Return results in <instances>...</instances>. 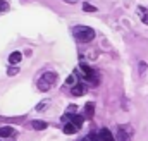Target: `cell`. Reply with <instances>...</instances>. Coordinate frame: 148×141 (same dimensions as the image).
<instances>
[{
  "instance_id": "cell-7",
  "label": "cell",
  "mask_w": 148,
  "mask_h": 141,
  "mask_svg": "<svg viewBox=\"0 0 148 141\" xmlns=\"http://www.w3.org/2000/svg\"><path fill=\"white\" fill-rule=\"evenodd\" d=\"M98 140L100 141H115V138H114V134H112L107 127H103V129L98 133Z\"/></svg>"
},
{
  "instance_id": "cell-14",
  "label": "cell",
  "mask_w": 148,
  "mask_h": 141,
  "mask_svg": "<svg viewBox=\"0 0 148 141\" xmlns=\"http://www.w3.org/2000/svg\"><path fill=\"white\" fill-rule=\"evenodd\" d=\"M83 10H84V12H97L98 9H97L95 5H91V3H86V2H84V3H83Z\"/></svg>"
},
{
  "instance_id": "cell-2",
  "label": "cell",
  "mask_w": 148,
  "mask_h": 141,
  "mask_svg": "<svg viewBox=\"0 0 148 141\" xmlns=\"http://www.w3.org/2000/svg\"><path fill=\"white\" fill-rule=\"evenodd\" d=\"M55 81H57V74L55 72H45V74H41V77L38 79V88H40V91H48L53 84H55Z\"/></svg>"
},
{
  "instance_id": "cell-17",
  "label": "cell",
  "mask_w": 148,
  "mask_h": 141,
  "mask_svg": "<svg viewBox=\"0 0 148 141\" xmlns=\"http://www.w3.org/2000/svg\"><path fill=\"white\" fill-rule=\"evenodd\" d=\"M17 72H19V69H17V67H12V66L7 69V74H9V76H12V74H17Z\"/></svg>"
},
{
  "instance_id": "cell-10",
  "label": "cell",
  "mask_w": 148,
  "mask_h": 141,
  "mask_svg": "<svg viewBox=\"0 0 148 141\" xmlns=\"http://www.w3.org/2000/svg\"><path fill=\"white\" fill-rule=\"evenodd\" d=\"M138 14H140V19L148 26V10H147V7H141V5H140V7H138Z\"/></svg>"
},
{
  "instance_id": "cell-9",
  "label": "cell",
  "mask_w": 148,
  "mask_h": 141,
  "mask_svg": "<svg viewBox=\"0 0 148 141\" xmlns=\"http://www.w3.org/2000/svg\"><path fill=\"white\" fill-rule=\"evenodd\" d=\"M93 114H95V103H93V102H88V103L84 105V117H86V119H91Z\"/></svg>"
},
{
  "instance_id": "cell-18",
  "label": "cell",
  "mask_w": 148,
  "mask_h": 141,
  "mask_svg": "<svg viewBox=\"0 0 148 141\" xmlns=\"http://www.w3.org/2000/svg\"><path fill=\"white\" fill-rule=\"evenodd\" d=\"M74 112H76V105H71L69 108H67V112H66V114H74Z\"/></svg>"
},
{
  "instance_id": "cell-12",
  "label": "cell",
  "mask_w": 148,
  "mask_h": 141,
  "mask_svg": "<svg viewBox=\"0 0 148 141\" xmlns=\"http://www.w3.org/2000/svg\"><path fill=\"white\" fill-rule=\"evenodd\" d=\"M76 131H77V127H76L74 124H66V126H64V133H66V134H74Z\"/></svg>"
},
{
  "instance_id": "cell-4",
  "label": "cell",
  "mask_w": 148,
  "mask_h": 141,
  "mask_svg": "<svg viewBox=\"0 0 148 141\" xmlns=\"http://www.w3.org/2000/svg\"><path fill=\"white\" fill-rule=\"evenodd\" d=\"M131 127L127 126H119L117 134H115V141H131Z\"/></svg>"
},
{
  "instance_id": "cell-20",
  "label": "cell",
  "mask_w": 148,
  "mask_h": 141,
  "mask_svg": "<svg viewBox=\"0 0 148 141\" xmlns=\"http://www.w3.org/2000/svg\"><path fill=\"white\" fill-rule=\"evenodd\" d=\"M64 2H67V3H77L79 0H64Z\"/></svg>"
},
{
  "instance_id": "cell-8",
  "label": "cell",
  "mask_w": 148,
  "mask_h": 141,
  "mask_svg": "<svg viewBox=\"0 0 148 141\" xmlns=\"http://www.w3.org/2000/svg\"><path fill=\"white\" fill-rule=\"evenodd\" d=\"M16 134V129L10 127V126H5V127H0V138H10Z\"/></svg>"
},
{
  "instance_id": "cell-1",
  "label": "cell",
  "mask_w": 148,
  "mask_h": 141,
  "mask_svg": "<svg viewBox=\"0 0 148 141\" xmlns=\"http://www.w3.org/2000/svg\"><path fill=\"white\" fill-rule=\"evenodd\" d=\"M73 35L76 36L77 41L81 43H88L95 38V29L90 26H74L73 28Z\"/></svg>"
},
{
  "instance_id": "cell-13",
  "label": "cell",
  "mask_w": 148,
  "mask_h": 141,
  "mask_svg": "<svg viewBox=\"0 0 148 141\" xmlns=\"http://www.w3.org/2000/svg\"><path fill=\"white\" fill-rule=\"evenodd\" d=\"M45 127H47V122H43V120H35L33 122V129H36V131H41Z\"/></svg>"
},
{
  "instance_id": "cell-6",
  "label": "cell",
  "mask_w": 148,
  "mask_h": 141,
  "mask_svg": "<svg viewBox=\"0 0 148 141\" xmlns=\"http://www.w3.org/2000/svg\"><path fill=\"white\" fill-rule=\"evenodd\" d=\"M84 93H86V86L81 84V83H76L73 88H71V95L73 97H83Z\"/></svg>"
},
{
  "instance_id": "cell-15",
  "label": "cell",
  "mask_w": 148,
  "mask_h": 141,
  "mask_svg": "<svg viewBox=\"0 0 148 141\" xmlns=\"http://www.w3.org/2000/svg\"><path fill=\"white\" fill-rule=\"evenodd\" d=\"M47 107H48V100H43L41 103H38V105H36V110H38V112H40V110H45Z\"/></svg>"
},
{
  "instance_id": "cell-19",
  "label": "cell",
  "mask_w": 148,
  "mask_h": 141,
  "mask_svg": "<svg viewBox=\"0 0 148 141\" xmlns=\"http://www.w3.org/2000/svg\"><path fill=\"white\" fill-rule=\"evenodd\" d=\"M66 84H74V76H69V77H67Z\"/></svg>"
},
{
  "instance_id": "cell-16",
  "label": "cell",
  "mask_w": 148,
  "mask_h": 141,
  "mask_svg": "<svg viewBox=\"0 0 148 141\" xmlns=\"http://www.w3.org/2000/svg\"><path fill=\"white\" fill-rule=\"evenodd\" d=\"M145 72H147V62H143V60H141V62H140V74L143 76Z\"/></svg>"
},
{
  "instance_id": "cell-3",
  "label": "cell",
  "mask_w": 148,
  "mask_h": 141,
  "mask_svg": "<svg viewBox=\"0 0 148 141\" xmlns=\"http://www.w3.org/2000/svg\"><path fill=\"white\" fill-rule=\"evenodd\" d=\"M62 120H64V124H74L77 129L83 126V117L81 115H76V114H64L62 115Z\"/></svg>"
},
{
  "instance_id": "cell-11",
  "label": "cell",
  "mask_w": 148,
  "mask_h": 141,
  "mask_svg": "<svg viewBox=\"0 0 148 141\" xmlns=\"http://www.w3.org/2000/svg\"><path fill=\"white\" fill-rule=\"evenodd\" d=\"M21 59H23V55H21L19 52H12V53L9 55V62H10V64H19Z\"/></svg>"
},
{
  "instance_id": "cell-5",
  "label": "cell",
  "mask_w": 148,
  "mask_h": 141,
  "mask_svg": "<svg viewBox=\"0 0 148 141\" xmlns=\"http://www.w3.org/2000/svg\"><path fill=\"white\" fill-rule=\"evenodd\" d=\"M79 67H81V70H83V74H84V77L88 79V81H91V83H98V77H97V72L91 69L90 66H86V64H79Z\"/></svg>"
}]
</instances>
